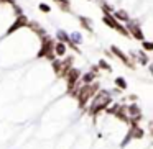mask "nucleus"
Wrapping results in <instances>:
<instances>
[{"label":"nucleus","mask_w":153,"mask_h":149,"mask_svg":"<svg viewBox=\"0 0 153 149\" xmlns=\"http://www.w3.org/2000/svg\"><path fill=\"white\" fill-rule=\"evenodd\" d=\"M143 44H145V49H152V43H143Z\"/></svg>","instance_id":"obj_15"},{"label":"nucleus","mask_w":153,"mask_h":149,"mask_svg":"<svg viewBox=\"0 0 153 149\" xmlns=\"http://www.w3.org/2000/svg\"><path fill=\"white\" fill-rule=\"evenodd\" d=\"M107 103H109V98H107L105 95H102V98L99 97V98L96 100V103L92 105V112H97V110H99V106H100V108H104Z\"/></svg>","instance_id":"obj_4"},{"label":"nucleus","mask_w":153,"mask_h":149,"mask_svg":"<svg viewBox=\"0 0 153 149\" xmlns=\"http://www.w3.org/2000/svg\"><path fill=\"white\" fill-rule=\"evenodd\" d=\"M64 51H66V46L63 43L56 44V54H64Z\"/></svg>","instance_id":"obj_8"},{"label":"nucleus","mask_w":153,"mask_h":149,"mask_svg":"<svg viewBox=\"0 0 153 149\" xmlns=\"http://www.w3.org/2000/svg\"><path fill=\"white\" fill-rule=\"evenodd\" d=\"M104 21H105V25H109L110 28H115V30H119L122 34H128V31H127L123 26H120V25L117 23V20H114L110 15H105V17H104Z\"/></svg>","instance_id":"obj_1"},{"label":"nucleus","mask_w":153,"mask_h":149,"mask_svg":"<svg viewBox=\"0 0 153 149\" xmlns=\"http://www.w3.org/2000/svg\"><path fill=\"white\" fill-rule=\"evenodd\" d=\"M92 79H94V74H89V76H86V77H84V80H86V82H91Z\"/></svg>","instance_id":"obj_11"},{"label":"nucleus","mask_w":153,"mask_h":149,"mask_svg":"<svg viewBox=\"0 0 153 149\" xmlns=\"http://www.w3.org/2000/svg\"><path fill=\"white\" fill-rule=\"evenodd\" d=\"M0 4H15V0H0Z\"/></svg>","instance_id":"obj_13"},{"label":"nucleus","mask_w":153,"mask_h":149,"mask_svg":"<svg viewBox=\"0 0 153 149\" xmlns=\"http://www.w3.org/2000/svg\"><path fill=\"white\" fill-rule=\"evenodd\" d=\"M115 17L119 18V20H122V21H128V15L125 13V12H115Z\"/></svg>","instance_id":"obj_6"},{"label":"nucleus","mask_w":153,"mask_h":149,"mask_svg":"<svg viewBox=\"0 0 153 149\" xmlns=\"http://www.w3.org/2000/svg\"><path fill=\"white\" fill-rule=\"evenodd\" d=\"M56 4H59V7H63V10H69V2L68 0H54Z\"/></svg>","instance_id":"obj_7"},{"label":"nucleus","mask_w":153,"mask_h":149,"mask_svg":"<svg viewBox=\"0 0 153 149\" xmlns=\"http://www.w3.org/2000/svg\"><path fill=\"white\" fill-rule=\"evenodd\" d=\"M130 113H132V115H138V110H137V106H132V108H130Z\"/></svg>","instance_id":"obj_12"},{"label":"nucleus","mask_w":153,"mask_h":149,"mask_svg":"<svg viewBox=\"0 0 153 149\" xmlns=\"http://www.w3.org/2000/svg\"><path fill=\"white\" fill-rule=\"evenodd\" d=\"M117 84H119L120 87H125V84H123V80H122V79H117Z\"/></svg>","instance_id":"obj_14"},{"label":"nucleus","mask_w":153,"mask_h":149,"mask_svg":"<svg viewBox=\"0 0 153 149\" xmlns=\"http://www.w3.org/2000/svg\"><path fill=\"white\" fill-rule=\"evenodd\" d=\"M91 93H92V89H91V87H84V89L81 90V93H79V103L81 105L86 103V100L91 97Z\"/></svg>","instance_id":"obj_2"},{"label":"nucleus","mask_w":153,"mask_h":149,"mask_svg":"<svg viewBox=\"0 0 153 149\" xmlns=\"http://www.w3.org/2000/svg\"><path fill=\"white\" fill-rule=\"evenodd\" d=\"M40 10H41V12H45V13H46V12H50V7H48L46 4H40Z\"/></svg>","instance_id":"obj_10"},{"label":"nucleus","mask_w":153,"mask_h":149,"mask_svg":"<svg viewBox=\"0 0 153 149\" xmlns=\"http://www.w3.org/2000/svg\"><path fill=\"white\" fill-rule=\"evenodd\" d=\"M28 23V21H27V18H25L23 17V15H22V17L20 18H17V21H15V23H13V26H12L10 28V30H8L7 31V33H13V31L15 30H18V28H22V26H25V25H27Z\"/></svg>","instance_id":"obj_3"},{"label":"nucleus","mask_w":153,"mask_h":149,"mask_svg":"<svg viewBox=\"0 0 153 149\" xmlns=\"http://www.w3.org/2000/svg\"><path fill=\"white\" fill-rule=\"evenodd\" d=\"M130 31H132V33H133V36H135V38H138V40H142V38H143L142 31H140V28L137 26V25H130Z\"/></svg>","instance_id":"obj_5"},{"label":"nucleus","mask_w":153,"mask_h":149,"mask_svg":"<svg viewBox=\"0 0 153 149\" xmlns=\"http://www.w3.org/2000/svg\"><path fill=\"white\" fill-rule=\"evenodd\" d=\"M112 51H114V53H115V54H117V56H119V57H120V59H122V61H123V62H127V57H125V56H123V54H122V53H120V51H119V49H117V48H112Z\"/></svg>","instance_id":"obj_9"}]
</instances>
